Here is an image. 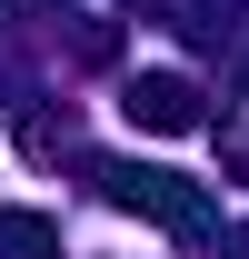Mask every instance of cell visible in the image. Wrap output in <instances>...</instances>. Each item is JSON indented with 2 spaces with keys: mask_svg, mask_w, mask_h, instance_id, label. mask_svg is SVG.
I'll return each mask as SVG.
<instances>
[{
  "mask_svg": "<svg viewBox=\"0 0 249 259\" xmlns=\"http://www.w3.org/2000/svg\"><path fill=\"white\" fill-rule=\"evenodd\" d=\"M0 259H60V229L40 209H0Z\"/></svg>",
  "mask_w": 249,
  "mask_h": 259,
  "instance_id": "obj_3",
  "label": "cell"
},
{
  "mask_svg": "<svg viewBox=\"0 0 249 259\" xmlns=\"http://www.w3.org/2000/svg\"><path fill=\"white\" fill-rule=\"evenodd\" d=\"M239 90H249V70H239Z\"/></svg>",
  "mask_w": 249,
  "mask_h": 259,
  "instance_id": "obj_4",
  "label": "cell"
},
{
  "mask_svg": "<svg viewBox=\"0 0 249 259\" xmlns=\"http://www.w3.org/2000/svg\"><path fill=\"white\" fill-rule=\"evenodd\" d=\"M120 110H130L140 130H170V140L210 120V110H199V90H189L180 70H150V80H130V100H120Z\"/></svg>",
  "mask_w": 249,
  "mask_h": 259,
  "instance_id": "obj_2",
  "label": "cell"
},
{
  "mask_svg": "<svg viewBox=\"0 0 249 259\" xmlns=\"http://www.w3.org/2000/svg\"><path fill=\"white\" fill-rule=\"evenodd\" d=\"M110 180V199L120 209H140V220H159V229H180V239H199L210 229V190L199 180H180V169H100Z\"/></svg>",
  "mask_w": 249,
  "mask_h": 259,
  "instance_id": "obj_1",
  "label": "cell"
}]
</instances>
